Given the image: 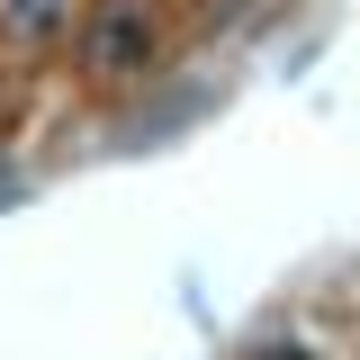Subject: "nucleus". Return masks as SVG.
I'll return each mask as SVG.
<instances>
[{
    "label": "nucleus",
    "mask_w": 360,
    "mask_h": 360,
    "mask_svg": "<svg viewBox=\"0 0 360 360\" xmlns=\"http://www.w3.org/2000/svg\"><path fill=\"white\" fill-rule=\"evenodd\" d=\"M144 54V27H99V63H135Z\"/></svg>",
    "instance_id": "nucleus-1"
}]
</instances>
